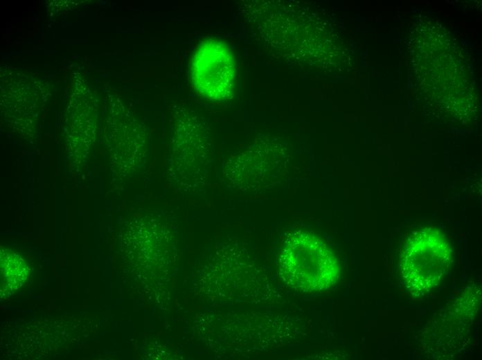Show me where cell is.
<instances>
[{
    "label": "cell",
    "instance_id": "6da1fadb",
    "mask_svg": "<svg viewBox=\"0 0 482 360\" xmlns=\"http://www.w3.org/2000/svg\"><path fill=\"white\" fill-rule=\"evenodd\" d=\"M172 125L168 181L179 191L200 190L206 186L211 164L204 123L195 114L184 113Z\"/></svg>",
    "mask_w": 482,
    "mask_h": 360
},
{
    "label": "cell",
    "instance_id": "7a4b0ae2",
    "mask_svg": "<svg viewBox=\"0 0 482 360\" xmlns=\"http://www.w3.org/2000/svg\"><path fill=\"white\" fill-rule=\"evenodd\" d=\"M279 269L288 285L303 291L330 288L339 271L333 252L320 237L307 232L287 237L280 255Z\"/></svg>",
    "mask_w": 482,
    "mask_h": 360
},
{
    "label": "cell",
    "instance_id": "3957f363",
    "mask_svg": "<svg viewBox=\"0 0 482 360\" xmlns=\"http://www.w3.org/2000/svg\"><path fill=\"white\" fill-rule=\"evenodd\" d=\"M190 73L193 87L208 100H225L233 91V57L222 42L202 43L193 56Z\"/></svg>",
    "mask_w": 482,
    "mask_h": 360
}]
</instances>
